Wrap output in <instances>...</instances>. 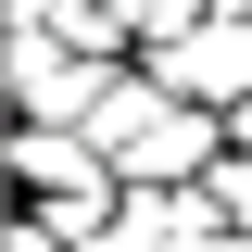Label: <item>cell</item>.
<instances>
[{
    "mask_svg": "<svg viewBox=\"0 0 252 252\" xmlns=\"http://www.w3.org/2000/svg\"><path fill=\"white\" fill-rule=\"evenodd\" d=\"M76 252H139V240H126V227H101V240H76Z\"/></svg>",
    "mask_w": 252,
    "mask_h": 252,
    "instance_id": "277c9868",
    "label": "cell"
},
{
    "mask_svg": "<svg viewBox=\"0 0 252 252\" xmlns=\"http://www.w3.org/2000/svg\"><path fill=\"white\" fill-rule=\"evenodd\" d=\"M227 139H252V101H227Z\"/></svg>",
    "mask_w": 252,
    "mask_h": 252,
    "instance_id": "5b68a950",
    "label": "cell"
},
{
    "mask_svg": "<svg viewBox=\"0 0 252 252\" xmlns=\"http://www.w3.org/2000/svg\"><path fill=\"white\" fill-rule=\"evenodd\" d=\"M202 189H215L227 215H240V227H252V139H227V164H215V177H202Z\"/></svg>",
    "mask_w": 252,
    "mask_h": 252,
    "instance_id": "3957f363",
    "label": "cell"
},
{
    "mask_svg": "<svg viewBox=\"0 0 252 252\" xmlns=\"http://www.w3.org/2000/svg\"><path fill=\"white\" fill-rule=\"evenodd\" d=\"M164 76V89H189V101H252V0H227V13H202V26H177V38H152L139 51Z\"/></svg>",
    "mask_w": 252,
    "mask_h": 252,
    "instance_id": "6da1fadb",
    "label": "cell"
},
{
    "mask_svg": "<svg viewBox=\"0 0 252 252\" xmlns=\"http://www.w3.org/2000/svg\"><path fill=\"white\" fill-rule=\"evenodd\" d=\"M13 177H26V202H89V189H126L114 152H101L89 126H51V114L13 126Z\"/></svg>",
    "mask_w": 252,
    "mask_h": 252,
    "instance_id": "7a4b0ae2",
    "label": "cell"
}]
</instances>
